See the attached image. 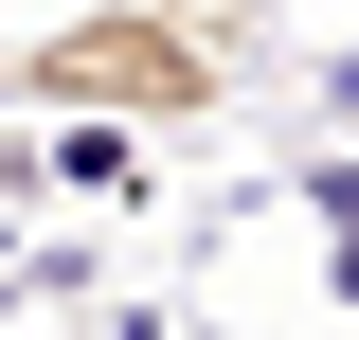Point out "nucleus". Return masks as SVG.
<instances>
[{"label":"nucleus","mask_w":359,"mask_h":340,"mask_svg":"<svg viewBox=\"0 0 359 340\" xmlns=\"http://www.w3.org/2000/svg\"><path fill=\"white\" fill-rule=\"evenodd\" d=\"M18 108H54V126H216L233 108V18H198V0H72V18H36L18 36Z\"/></svg>","instance_id":"nucleus-1"},{"label":"nucleus","mask_w":359,"mask_h":340,"mask_svg":"<svg viewBox=\"0 0 359 340\" xmlns=\"http://www.w3.org/2000/svg\"><path fill=\"white\" fill-rule=\"evenodd\" d=\"M306 233H323V287L359 304V162H306Z\"/></svg>","instance_id":"nucleus-2"},{"label":"nucleus","mask_w":359,"mask_h":340,"mask_svg":"<svg viewBox=\"0 0 359 340\" xmlns=\"http://www.w3.org/2000/svg\"><path fill=\"white\" fill-rule=\"evenodd\" d=\"M323 90H341V108H359V54H341V72H323Z\"/></svg>","instance_id":"nucleus-3"}]
</instances>
